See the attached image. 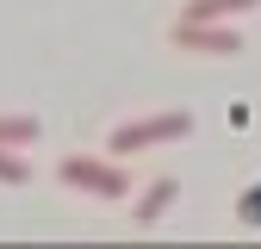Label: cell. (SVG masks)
<instances>
[{"mask_svg": "<svg viewBox=\"0 0 261 249\" xmlns=\"http://www.w3.org/2000/svg\"><path fill=\"white\" fill-rule=\"evenodd\" d=\"M56 181L62 187H81V193H93V200H124L130 193V175L112 168V162H93V156H62Z\"/></svg>", "mask_w": 261, "mask_h": 249, "instance_id": "6da1fadb", "label": "cell"}, {"mask_svg": "<svg viewBox=\"0 0 261 249\" xmlns=\"http://www.w3.org/2000/svg\"><path fill=\"white\" fill-rule=\"evenodd\" d=\"M187 131H193V112H155V118H137V124H118V131L106 137V150L112 156H137L149 143H174Z\"/></svg>", "mask_w": 261, "mask_h": 249, "instance_id": "7a4b0ae2", "label": "cell"}, {"mask_svg": "<svg viewBox=\"0 0 261 249\" xmlns=\"http://www.w3.org/2000/svg\"><path fill=\"white\" fill-rule=\"evenodd\" d=\"M168 38H174V50H199V56H237L243 50V31L224 19H174Z\"/></svg>", "mask_w": 261, "mask_h": 249, "instance_id": "3957f363", "label": "cell"}, {"mask_svg": "<svg viewBox=\"0 0 261 249\" xmlns=\"http://www.w3.org/2000/svg\"><path fill=\"white\" fill-rule=\"evenodd\" d=\"M174 193H180V181H174V175L149 181V187H143V200H137V225H155V218L174 206Z\"/></svg>", "mask_w": 261, "mask_h": 249, "instance_id": "277c9868", "label": "cell"}, {"mask_svg": "<svg viewBox=\"0 0 261 249\" xmlns=\"http://www.w3.org/2000/svg\"><path fill=\"white\" fill-rule=\"evenodd\" d=\"M44 137V124L31 118V112H0V143L7 150H25V143H38Z\"/></svg>", "mask_w": 261, "mask_h": 249, "instance_id": "5b68a950", "label": "cell"}, {"mask_svg": "<svg viewBox=\"0 0 261 249\" xmlns=\"http://www.w3.org/2000/svg\"><path fill=\"white\" fill-rule=\"evenodd\" d=\"M249 7H261V0H187L180 19H230V13H249Z\"/></svg>", "mask_w": 261, "mask_h": 249, "instance_id": "8992f818", "label": "cell"}, {"mask_svg": "<svg viewBox=\"0 0 261 249\" xmlns=\"http://www.w3.org/2000/svg\"><path fill=\"white\" fill-rule=\"evenodd\" d=\"M31 181V162H25V156H13L7 143H0V187H25Z\"/></svg>", "mask_w": 261, "mask_h": 249, "instance_id": "52a82bcc", "label": "cell"}]
</instances>
